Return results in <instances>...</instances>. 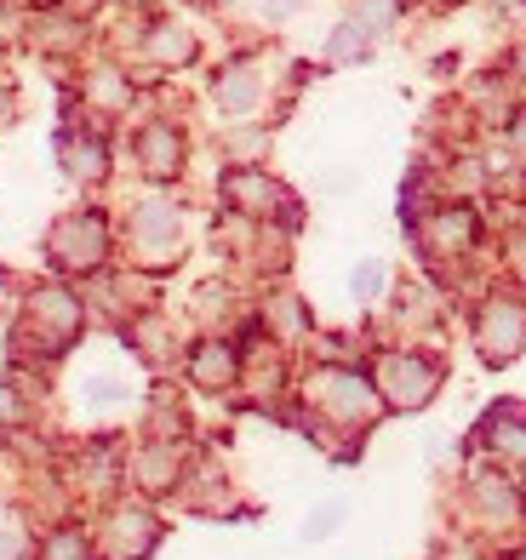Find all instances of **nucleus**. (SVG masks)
<instances>
[{"label":"nucleus","instance_id":"f257e3e1","mask_svg":"<svg viewBox=\"0 0 526 560\" xmlns=\"http://www.w3.org/2000/svg\"><path fill=\"white\" fill-rule=\"evenodd\" d=\"M435 384H441L435 361H423V354H412V349H389L378 361V377H372V389H378L384 406H395V412H418V406H430Z\"/></svg>","mask_w":526,"mask_h":560},{"label":"nucleus","instance_id":"f03ea898","mask_svg":"<svg viewBox=\"0 0 526 560\" xmlns=\"http://www.w3.org/2000/svg\"><path fill=\"white\" fill-rule=\"evenodd\" d=\"M475 343L492 366L515 361L526 349V303L521 298H487L481 303V320H475Z\"/></svg>","mask_w":526,"mask_h":560},{"label":"nucleus","instance_id":"7ed1b4c3","mask_svg":"<svg viewBox=\"0 0 526 560\" xmlns=\"http://www.w3.org/2000/svg\"><path fill=\"white\" fill-rule=\"evenodd\" d=\"M104 252H109V229L97 212H74L52 229V258L63 269H97L104 264Z\"/></svg>","mask_w":526,"mask_h":560},{"label":"nucleus","instance_id":"20e7f679","mask_svg":"<svg viewBox=\"0 0 526 560\" xmlns=\"http://www.w3.org/2000/svg\"><path fill=\"white\" fill-rule=\"evenodd\" d=\"M315 400H320V412L338 418V423H366L372 406H378V389H372L361 372H315Z\"/></svg>","mask_w":526,"mask_h":560},{"label":"nucleus","instance_id":"39448f33","mask_svg":"<svg viewBox=\"0 0 526 560\" xmlns=\"http://www.w3.org/2000/svg\"><path fill=\"white\" fill-rule=\"evenodd\" d=\"M132 246L149 264L166 269L172 258H178V207H172V200H143L138 218H132Z\"/></svg>","mask_w":526,"mask_h":560},{"label":"nucleus","instance_id":"423d86ee","mask_svg":"<svg viewBox=\"0 0 526 560\" xmlns=\"http://www.w3.org/2000/svg\"><path fill=\"white\" fill-rule=\"evenodd\" d=\"M30 315H35V326L46 332V343H52V349H63L74 332H81V298L63 292V287H40L30 298Z\"/></svg>","mask_w":526,"mask_h":560},{"label":"nucleus","instance_id":"0eeeda50","mask_svg":"<svg viewBox=\"0 0 526 560\" xmlns=\"http://www.w3.org/2000/svg\"><path fill=\"white\" fill-rule=\"evenodd\" d=\"M481 441L498 457H510V464H526V406H515V400L492 406L487 423H481Z\"/></svg>","mask_w":526,"mask_h":560},{"label":"nucleus","instance_id":"6e6552de","mask_svg":"<svg viewBox=\"0 0 526 560\" xmlns=\"http://www.w3.org/2000/svg\"><path fill=\"white\" fill-rule=\"evenodd\" d=\"M189 377H195L200 389H230L235 377H241V354H235V343L207 338V343L189 354Z\"/></svg>","mask_w":526,"mask_h":560},{"label":"nucleus","instance_id":"1a4fd4ad","mask_svg":"<svg viewBox=\"0 0 526 560\" xmlns=\"http://www.w3.org/2000/svg\"><path fill=\"white\" fill-rule=\"evenodd\" d=\"M109 532H115V555H127V560L149 555V549H155V538H161L155 515H149V509H132V503H127V509H115Z\"/></svg>","mask_w":526,"mask_h":560},{"label":"nucleus","instance_id":"9d476101","mask_svg":"<svg viewBox=\"0 0 526 560\" xmlns=\"http://www.w3.org/2000/svg\"><path fill=\"white\" fill-rule=\"evenodd\" d=\"M475 235H481V223H475V212H464V207H446V212H435L430 223H423L430 252H469Z\"/></svg>","mask_w":526,"mask_h":560},{"label":"nucleus","instance_id":"9b49d317","mask_svg":"<svg viewBox=\"0 0 526 560\" xmlns=\"http://www.w3.org/2000/svg\"><path fill=\"white\" fill-rule=\"evenodd\" d=\"M138 149H143V166L155 172V177H172V172L184 166V143H178V132H172V126H149Z\"/></svg>","mask_w":526,"mask_h":560},{"label":"nucleus","instance_id":"f8f14e48","mask_svg":"<svg viewBox=\"0 0 526 560\" xmlns=\"http://www.w3.org/2000/svg\"><path fill=\"white\" fill-rule=\"evenodd\" d=\"M223 195H230L241 212H274V200H287V195L274 189L269 177H258V172H235L230 184H223Z\"/></svg>","mask_w":526,"mask_h":560},{"label":"nucleus","instance_id":"ddd939ff","mask_svg":"<svg viewBox=\"0 0 526 560\" xmlns=\"http://www.w3.org/2000/svg\"><path fill=\"white\" fill-rule=\"evenodd\" d=\"M132 480L143 492H172V480H178V452H172V446H149L132 464Z\"/></svg>","mask_w":526,"mask_h":560},{"label":"nucleus","instance_id":"4468645a","mask_svg":"<svg viewBox=\"0 0 526 560\" xmlns=\"http://www.w3.org/2000/svg\"><path fill=\"white\" fill-rule=\"evenodd\" d=\"M63 166L81 177V184H92V177H104V143L97 138H63Z\"/></svg>","mask_w":526,"mask_h":560},{"label":"nucleus","instance_id":"2eb2a0df","mask_svg":"<svg viewBox=\"0 0 526 560\" xmlns=\"http://www.w3.org/2000/svg\"><path fill=\"white\" fill-rule=\"evenodd\" d=\"M218 97H223V109H230V115H253L258 81H253L246 69H223V74H218Z\"/></svg>","mask_w":526,"mask_h":560},{"label":"nucleus","instance_id":"dca6fc26","mask_svg":"<svg viewBox=\"0 0 526 560\" xmlns=\"http://www.w3.org/2000/svg\"><path fill=\"white\" fill-rule=\"evenodd\" d=\"M189 30H178V23H161V30L155 35H149V52H155L161 63H184L189 58Z\"/></svg>","mask_w":526,"mask_h":560},{"label":"nucleus","instance_id":"f3484780","mask_svg":"<svg viewBox=\"0 0 526 560\" xmlns=\"http://www.w3.org/2000/svg\"><path fill=\"white\" fill-rule=\"evenodd\" d=\"M40 560H92V544L81 538V532H52V538H46V549H40Z\"/></svg>","mask_w":526,"mask_h":560},{"label":"nucleus","instance_id":"a211bd4d","mask_svg":"<svg viewBox=\"0 0 526 560\" xmlns=\"http://www.w3.org/2000/svg\"><path fill=\"white\" fill-rule=\"evenodd\" d=\"M366 46H372V35L361 30V23H343V30L332 35V46H327V52H332L338 63H355V58H366Z\"/></svg>","mask_w":526,"mask_h":560},{"label":"nucleus","instance_id":"6ab92c4d","mask_svg":"<svg viewBox=\"0 0 526 560\" xmlns=\"http://www.w3.org/2000/svg\"><path fill=\"white\" fill-rule=\"evenodd\" d=\"M269 315H274V326H281L287 338L304 332V303H297V298H274V303H269Z\"/></svg>","mask_w":526,"mask_h":560},{"label":"nucleus","instance_id":"aec40b11","mask_svg":"<svg viewBox=\"0 0 526 560\" xmlns=\"http://www.w3.org/2000/svg\"><path fill=\"white\" fill-rule=\"evenodd\" d=\"M384 280H389L384 264H361V269H355V298H378V292H384Z\"/></svg>","mask_w":526,"mask_h":560},{"label":"nucleus","instance_id":"412c9836","mask_svg":"<svg viewBox=\"0 0 526 560\" xmlns=\"http://www.w3.org/2000/svg\"><path fill=\"white\" fill-rule=\"evenodd\" d=\"M343 521V503H327V509H315V515H309V526H304V538L315 544V538H327V532Z\"/></svg>","mask_w":526,"mask_h":560},{"label":"nucleus","instance_id":"4be33fe9","mask_svg":"<svg viewBox=\"0 0 526 560\" xmlns=\"http://www.w3.org/2000/svg\"><path fill=\"white\" fill-rule=\"evenodd\" d=\"M0 560H23V538H17V532H0Z\"/></svg>","mask_w":526,"mask_h":560},{"label":"nucleus","instance_id":"5701e85b","mask_svg":"<svg viewBox=\"0 0 526 560\" xmlns=\"http://www.w3.org/2000/svg\"><path fill=\"white\" fill-rule=\"evenodd\" d=\"M510 258H515V275L526 280V235H515V252H510Z\"/></svg>","mask_w":526,"mask_h":560},{"label":"nucleus","instance_id":"b1692460","mask_svg":"<svg viewBox=\"0 0 526 560\" xmlns=\"http://www.w3.org/2000/svg\"><path fill=\"white\" fill-rule=\"evenodd\" d=\"M446 560H487V555H475L469 544H458V549H446Z\"/></svg>","mask_w":526,"mask_h":560},{"label":"nucleus","instance_id":"393cba45","mask_svg":"<svg viewBox=\"0 0 526 560\" xmlns=\"http://www.w3.org/2000/svg\"><path fill=\"white\" fill-rule=\"evenodd\" d=\"M264 7H269V12H274V18H287V12H292V7H297V0H264Z\"/></svg>","mask_w":526,"mask_h":560},{"label":"nucleus","instance_id":"a878e982","mask_svg":"<svg viewBox=\"0 0 526 560\" xmlns=\"http://www.w3.org/2000/svg\"><path fill=\"white\" fill-rule=\"evenodd\" d=\"M515 149H521V161H526V115L515 120Z\"/></svg>","mask_w":526,"mask_h":560},{"label":"nucleus","instance_id":"bb28decb","mask_svg":"<svg viewBox=\"0 0 526 560\" xmlns=\"http://www.w3.org/2000/svg\"><path fill=\"white\" fill-rule=\"evenodd\" d=\"M515 560H526V555H515Z\"/></svg>","mask_w":526,"mask_h":560}]
</instances>
